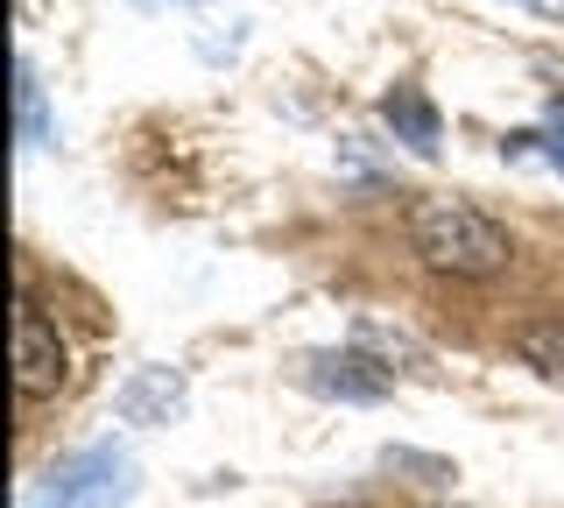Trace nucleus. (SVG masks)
Listing matches in <instances>:
<instances>
[{"instance_id": "f257e3e1", "label": "nucleus", "mask_w": 564, "mask_h": 508, "mask_svg": "<svg viewBox=\"0 0 564 508\" xmlns=\"http://www.w3.org/2000/svg\"><path fill=\"white\" fill-rule=\"evenodd\" d=\"M410 248L445 275H501L516 240L473 198H416L410 205Z\"/></svg>"}, {"instance_id": "f03ea898", "label": "nucleus", "mask_w": 564, "mask_h": 508, "mask_svg": "<svg viewBox=\"0 0 564 508\" xmlns=\"http://www.w3.org/2000/svg\"><path fill=\"white\" fill-rule=\"evenodd\" d=\"M134 487H141V473L120 445H85L50 466L22 495V508H128Z\"/></svg>"}, {"instance_id": "7ed1b4c3", "label": "nucleus", "mask_w": 564, "mask_h": 508, "mask_svg": "<svg viewBox=\"0 0 564 508\" xmlns=\"http://www.w3.org/2000/svg\"><path fill=\"white\" fill-rule=\"evenodd\" d=\"M64 375H70V360H64L57 325H50L35 304H22L14 311V389H22L29 402H43V396L64 389Z\"/></svg>"}, {"instance_id": "20e7f679", "label": "nucleus", "mask_w": 564, "mask_h": 508, "mask_svg": "<svg viewBox=\"0 0 564 508\" xmlns=\"http://www.w3.org/2000/svg\"><path fill=\"white\" fill-rule=\"evenodd\" d=\"M304 381L317 396L332 402H381L388 389H395V375L367 354V346H332V354H311L304 360Z\"/></svg>"}, {"instance_id": "39448f33", "label": "nucleus", "mask_w": 564, "mask_h": 508, "mask_svg": "<svg viewBox=\"0 0 564 508\" xmlns=\"http://www.w3.org/2000/svg\"><path fill=\"white\" fill-rule=\"evenodd\" d=\"M184 402H191V381L176 375V367H134L113 389V417L120 424H176Z\"/></svg>"}, {"instance_id": "423d86ee", "label": "nucleus", "mask_w": 564, "mask_h": 508, "mask_svg": "<svg viewBox=\"0 0 564 508\" xmlns=\"http://www.w3.org/2000/svg\"><path fill=\"white\" fill-rule=\"evenodd\" d=\"M381 120H388V134H395L410 155H423V163L445 149V120H437V107H431L423 85H388V93H381Z\"/></svg>"}, {"instance_id": "0eeeda50", "label": "nucleus", "mask_w": 564, "mask_h": 508, "mask_svg": "<svg viewBox=\"0 0 564 508\" xmlns=\"http://www.w3.org/2000/svg\"><path fill=\"white\" fill-rule=\"evenodd\" d=\"M14 128H22V149H50V142H57L50 107H43V85H35V64L29 57L14 64Z\"/></svg>"}, {"instance_id": "6e6552de", "label": "nucleus", "mask_w": 564, "mask_h": 508, "mask_svg": "<svg viewBox=\"0 0 564 508\" xmlns=\"http://www.w3.org/2000/svg\"><path fill=\"white\" fill-rule=\"evenodd\" d=\"M516 360L536 367V375H551V381H564V318L522 325V332H516Z\"/></svg>"}, {"instance_id": "1a4fd4ad", "label": "nucleus", "mask_w": 564, "mask_h": 508, "mask_svg": "<svg viewBox=\"0 0 564 508\" xmlns=\"http://www.w3.org/2000/svg\"><path fill=\"white\" fill-rule=\"evenodd\" d=\"M508 149H536L543 163H551L557 177H564V114H551V120H543V128H529V134H516V142H508Z\"/></svg>"}, {"instance_id": "9d476101", "label": "nucleus", "mask_w": 564, "mask_h": 508, "mask_svg": "<svg viewBox=\"0 0 564 508\" xmlns=\"http://www.w3.org/2000/svg\"><path fill=\"white\" fill-rule=\"evenodd\" d=\"M388 466L423 473V480H452V466H445V460H423V452H388Z\"/></svg>"}, {"instance_id": "9b49d317", "label": "nucleus", "mask_w": 564, "mask_h": 508, "mask_svg": "<svg viewBox=\"0 0 564 508\" xmlns=\"http://www.w3.org/2000/svg\"><path fill=\"white\" fill-rule=\"evenodd\" d=\"M529 8H543V14H564V0H529Z\"/></svg>"}, {"instance_id": "f8f14e48", "label": "nucleus", "mask_w": 564, "mask_h": 508, "mask_svg": "<svg viewBox=\"0 0 564 508\" xmlns=\"http://www.w3.org/2000/svg\"><path fill=\"white\" fill-rule=\"evenodd\" d=\"M134 8H184V0H134Z\"/></svg>"}]
</instances>
